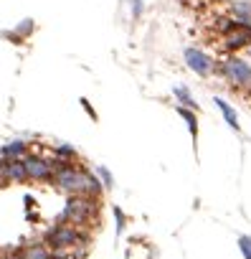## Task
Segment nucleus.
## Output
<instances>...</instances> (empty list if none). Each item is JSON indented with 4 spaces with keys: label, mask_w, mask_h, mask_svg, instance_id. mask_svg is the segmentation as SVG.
<instances>
[{
    "label": "nucleus",
    "mask_w": 251,
    "mask_h": 259,
    "mask_svg": "<svg viewBox=\"0 0 251 259\" xmlns=\"http://www.w3.org/2000/svg\"><path fill=\"white\" fill-rule=\"evenodd\" d=\"M246 54H248V56H251V44H248V46H246Z\"/></svg>",
    "instance_id": "24"
},
{
    "label": "nucleus",
    "mask_w": 251,
    "mask_h": 259,
    "mask_svg": "<svg viewBox=\"0 0 251 259\" xmlns=\"http://www.w3.org/2000/svg\"><path fill=\"white\" fill-rule=\"evenodd\" d=\"M213 102H216V107L221 109V114H223V119H226V124L231 127V130H236V133H238V130H241V124H238V114H236V109L223 99V97H213Z\"/></svg>",
    "instance_id": "13"
},
{
    "label": "nucleus",
    "mask_w": 251,
    "mask_h": 259,
    "mask_svg": "<svg viewBox=\"0 0 251 259\" xmlns=\"http://www.w3.org/2000/svg\"><path fill=\"white\" fill-rule=\"evenodd\" d=\"M33 31H36V21L33 18H26V21H21L18 26H16V33L26 41V38H31L33 36Z\"/></svg>",
    "instance_id": "16"
},
{
    "label": "nucleus",
    "mask_w": 251,
    "mask_h": 259,
    "mask_svg": "<svg viewBox=\"0 0 251 259\" xmlns=\"http://www.w3.org/2000/svg\"><path fill=\"white\" fill-rule=\"evenodd\" d=\"M248 94H251V87H248Z\"/></svg>",
    "instance_id": "26"
},
{
    "label": "nucleus",
    "mask_w": 251,
    "mask_h": 259,
    "mask_svg": "<svg viewBox=\"0 0 251 259\" xmlns=\"http://www.w3.org/2000/svg\"><path fill=\"white\" fill-rule=\"evenodd\" d=\"M26 181H28V170L23 158L6 160V183H26Z\"/></svg>",
    "instance_id": "8"
},
{
    "label": "nucleus",
    "mask_w": 251,
    "mask_h": 259,
    "mask_svg": "<svg viewBox=\"0 0 251 259\" xmlns=\"http://www.w3.org/2000/svg\"><path fill=\"white\" fill-rule=\"evenodd\" d=\"M216 74L228 81L233 89H248L251 87V64L241 59L238 54H226L216 61Z\"/></svg>",
    "instance_id": "3"
},
{
    "label": "nucleus",
    "mask_w": 251,
    "mask_h": 259,
    "mask_svg": "<svg viewBox=\"0 0 251 259\" xmlns=\"http://www.w3.org/2000/svg\"><path fill=\"white\" fill-rule=\"evenodd\" d=\"M89 170L79 163H71V165H64V168H56L54 173V186L59 191H64L66 196H76V193H84L86 191V181H89Z\"/></svg>",
    "instance_id": "4"
},
{
    "label": "nucleus",
    "mask_w": 251,
    "mask_h": 259,
    "mask_svg": "<svg viewBox=\"0 0 251 259\" xmlns=\"http://www.w3.org/2000/svg\"><path fill=\"white\" fill-rule=\"evenodd\" d=\"M238 26V21L233 18V16H221V18H216V31L223 36V33H228V31H233Z\"/></svg>",
    "instance_id": "15"
},
{
    "label": "nucleus",
    "mask_w": 251,
    "mask_h": 259,
    "mask_svg": "<svg viewBox=\"0 0 251 259\" xmlns=\"http://www.w3.org/2000/svg\"><path fill=\"white\" fill-rule=\"evenodd\" d=\"M0 186H6V158H0Z\"/></svg>",
    "instance_id": "23"
},
{
    "label": "nucleus",
    "mask_w": 251,
    "mask_h": 259,
    "mask_svg": "<svg viewBox=\"0 0 251 259\" xmlns=\"http://www.w3.org/2000/svg\"><path fill=\"white\" fill-rule=\"evenodd\" d=\"M0 259H21V249L13 246V249H6L3 254H0Z\"/></svg>",
    "instance_id": "22"
},
{
    "label": "nucleus",
    "mask_w": 251,
    "mask_h": 259,
    "mask_svg": "<svg viewBox=\"0 0 251 259\" xmlns=\"http://www.w3.org/2000/svg\"><path fill=\"white\" fill-rule=\"evenodd\" d=\"M43 241L48 244V249H74V246H89L91 236L86 229H79L74 224L59 221L51 224L43 234Z\"/></svg>",
    "instance_id": "2"
},
{
    "label": "nucleus",
    "mask_w": 251,
    "mask_h": 259,
    "mask_svg": "<svg viewBox=\"0 0 251 259\" xmlns=\"http://www.w3.org/2000/svg\"><path fill=\"white\" fill-rule=\"evenodd\" d=\"M96 176H99V181H102V186H104V188H112V186H114V178H112V173H109L104 165H99V168H96Z\"/></svg>",
    "instance_id": "17"
},
{
    "label": "nucleus",
    "mask_w": 251,
    "mask_h": 259,
    "mask_svg": "<svg viewBox=\"0 0 251 259\" xmlns=\"http://www.w3.org/2000/svg\"><path fill=\"white\" fill-rule=\"evenodd\" d=\"M112 213H114V219H117V234H122V231H124V224H127V216H124L122 208H117V206L112 208Z\"/></svg>",
    "instance_id": "19"
},
{
    "label": "nucleus",
    "mask_w": 251,
    "mask_h": 259,
    "mask_svg": "<svg viewBox=\"0 0 251 259\" xmlns=\"http://www.w3.org/2000/svg\"><path fill=\"white\" fill-rule=\"evenodd\" d=\"M23 163H26V170H28V181H36V183H48V181H54L56 168H54L51 158L28 153V155L23 158Z\"/></svg>",
    "instance_id": "6"
},
{
    "label": "nucleus",
    "mask_w": 251,
    "mask_h": 259,
    "mask_svg": "<svg viewBox=\"0 0 251 259\" xmlns=\"http://www.w3.org/2000/svg\"><path fill=\"white\" fill-rule=\"evenodd\" d=\"M175 109H178V114L183 117V122L188 124V133H190V138H193V148H195V145H198V114H195V109L183 107V104H178Z\"/></svg>",
    "instance_id": "11"
},
{
    "label": "nucleus",
    "mask_w": 251,
    "mask_h": 259,
    "mask_svg": "<svg viewBox=\"0 0 251 259\" xmlns=\"http://www.w3.org/2000/svg\"><path fill=\"white\" fill-rule=\"evenodd\" d=\"M251 44V28L248 26H236L233 31L223 33L221 36V46L226 54H238V51H246V46Z\"/></svg>",
    "instance_id": "7"
},
{
    "label": "nucleus",
    "mask_w": 251,
    "mask_h": 259,
    "mask_svg": "<svg viewBox=\"0 0 251 259\" xmlns=\"http://www.w3.org/2000/svg\"><path fill=\"white\" fill-rule=\"evenodd\" d=\"M28 150H31V145L23 138H16V140H11V143H6L3 148H0V158H6V160H11V158H26Z\"/></svg>",
    "instance_id": "9"
},
{
    "label": "nucleus",
    "mask_w": 251,
    "mask_h": 259,
    "mask_svg": "<svg viewBox=\"0 0 251 259\" xmlns=\"http://www.w3.org/2000/svg\"><path fill=\"white\" fill-rule=\"evenodd\" d=\"M99 198L96 196H86V193H76V196H69L59 221H66V224H74L79 229H89V226H96L99 221Z\"/></svg>",
    "instance_id": "1"
},
{
    "label": "nucleus",
    "mask_w": 251,
    "mask_h": 259,
    "mask_svg": "<svg viewBox=\"0 0 251 259\" xmlns=\"http://www.w3.org/2000/svg\"><path fill=\"white\" fill-rule=\"evenodd\" d=\"M183 61H185V66H188L193 74H198V76H211V74L216 71V59H213L211 54H206L203 49H195V46H188V49L183 51Z\"/></svg>",
    "instance_id": "5"
},
{
    "label": "nucleus",
    "mask_w": 251,
    "mask_h": 259,
    "mask_svg": "<svg viewBox=\"0 0 251 259\" xmlns=\"http://www.w3.org/2000/svg\"><path fill=\"white\" fill-rule=\"evenodd\" d=\"M21 259H51V249L46 241H33L21 249Z\"/></svg>",
    "instance_id": "12"
},
{
    "label": "nucleus",
    "mask_w": 251,
    "mask_h": 259,
    "mask_svg": "<svg viewBox=\"0 0 251 259\" xmlns=\"http://www.w3.org/2000/svg\"><path fill=\"white\" fill-rule=\"evenodd\" d=\"M213 3H226V0H213Z\"/></svg>",
    "instance_id": "25"
},
{
    "label": "nucleus",
    "mask_w": 251,
    "mask_h": 259,
    "mask_svg": "<svg viewBox=\"0 0 251 259\" xmlns=\"http://www.w3.org/2000/svg\"><path fill=\"white\" fill-rule=\"evenodd\" d=\"M231 16L241 26L251 28V0H231Z\"/></svg>",
    "instance_id": "10"
},
{
    "label": "nucleus",
    "mask_w": 251,
    "mask_h": 259,
    "mask_svg": "<svg viewBox=\"0 0 251 259\" xmlns=\"http://www.w3.org/2000/svg\"><path fill=\"white\" fill-rule=\"evenodd\" d=\"M79 102H81V107H84V112H86V114H89V117H91V119H94V122H96V109H94V107H91V102H89V99H86V97H81V99H79Z\"/></svg>",
    "instance_id": "21"
},
{
    "label": "nucleus",
    "mask_w": 251,
    "mask_h": 259,
    "mask_svg": "<svg viewBox=\"0 0 251 259\" xmlns=\"http://www.w3.org/2000/svg\"><path fill=\"white\" fill-rule=\"evenodd\" d=\"M238 249L243 259H251V236H238Z\"/></svg>",
    "instance_id": "18"
},
{
    "label": "nucleus",
    "mask_w": 251,
    "mask_h": 259,
    "mask_svg": "<svg viewBox=\"0 0 251 259\" xmlns=\"http://www.w3.org/2000/svg\"><path fill=\"white\" fill-rule=\"evenodd\" d=\"M130 8H132V18L135 21L142 18V13H145V3H142V0H130Z\"/></svg>",
    "instance_id": "20"
},
{
    "label": "nucleus",
    "mask_w": 251,
    "mask_h": 259,
    "mask_svg": "<svg viewBox=\"0 0 251 259\" xmlns=\"http://www.w3.org/2000/svg\"><path fill=\"white\" fill-rule=\"evenodd\" d=\"M173 97L178 99V104H183V107H190V109H198V102L193 99V94H190V89H188V87H183V84L173 87Z\"/></svg>",
    "instance_id": "14"
}]
</instances>
